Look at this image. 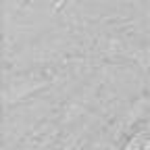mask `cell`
Here are the masks:
<instances>
[{
    "mask_svg": "<svg viewBox=\"0 0 150 150\" xmlns=\"http://www.w3.org/2000/svg\"><path fill=\"white\" fill-rule=\"evenodd\" d=\"M125 150H150V127L138 131L125 146Z\"/></svg>",
    "mask_w": 150,
    "mask_h": 150,
    "instance_id": "6da1fadb",
    "label": "cell"
}]
</instances>
